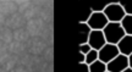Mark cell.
I'll return each instance as SVG.
<instances>
[{
    "label": "cell",
    "instance_id": "17",
    "mask_svg": "<svg viewBox=\"0 0 132 72\" xmlns=\"http://www.w3.org/2000/svg\"><path fill=\"white\" fill-rule=\"evenodd\" d=\"M120 4L122 6L123 11H125V14L126 15H131L132 16V1H120Z\"/></svg>",
    "mask_w": 132,
    "mask_h": 72
},
{
    "label": "cell",
    "instance_id": "3",
    "mask_svg": "<svg viewBox=\"0 0 132 72\" xmlns=\"http://www.w3.org/2000/svg\"><path fill=\"white\" fill-rule=\"evenodd\" d=\"M119 54H120V51H119V49H118V45L106 43L98 51V60H100L104 64H109L111 60H114V59L116 58Z\"/></svg>",
    "mask_w": 132,
    "mask_h": 72
},
{
    "label": "cell",
    "instance_id": "14",
    "mask_svg": "<svg viewBox=\"0 0 132 72\" xmlns=\"http://www.w3.org/2000/svg\"><path fill=\"white\" fill-rule=\"evenodd\" d=\"M106 64L102 62L100 60H97L95 62L89 65V72H106Z\"/></svg>",
    "mask_w": 132,
    "mask_h": 72
},
{
    "label": "cell",
    "instance_id": "2",
    "mask_svg": "<svg viewBox=\"0 0 132 72\" xmlns=\"http://www.w3.org/2000/svg\"><path fill=\"white\" fill-rule=\"evenodd\" d=\"M104 15L109 22H118V23H120L123 17L126 16L120 1L119 3H108L106 7L104 10Z\"/></svg>",
    "mask_w": 132,
    "mask_h": 72
},
{
    "label": "cell",
    "instance_id": "11",
    "mask_svg": "<svg viewBox=\"0 0 132 72\" xmlns=\"http://www.w3.org/2000/svg\"><path fill=\"white\" fill-rule=\"evenodd\" d=\"M0 40L6 45L11 44L14 40V31L10 29L9 27H6V26L0 27Z\"/></svg>",
    "mask_w": 132,
    "mask_h": 72
},
{
    "label": "cell",
    "instance_id": "22",
    "mask_svg": "<svg viewBox=\"0 0 132 72\" xmlns=\"http://www.w3.org/2000/svg\"><path fill=\"white\" fill-rule=\"evenodd\" d=\"M5 22H6V17H5L4 15L0 14V27H4Z\"/></svg>",
    "mask_w": 132,
    "mask_h": 72
},
{
    "label": "cell",
    "instance_id": "10",
    "mask_svg": "<svg viewBox=\"0 0 132 72\" xmlns=\"http://www.w3.org/2000/svg\"><path fill=\"white\" fill-rule=\"evenodd\" d=\"M78 28H80V39H78L80 45L87 44L88 43V39H89L92 29H90V27L87 23H80L78 24Z\"/></svg>",
    "mask_w": 132,
    "mask_h": 72
},
{
    "label": "cell",
    "instance_id": "25",
    "mask_svg": "<svg viewBox=\"0 0 132 72\" xmlns=\"http://www.w3.org/2000/svg\"><path fill=\"white\" fill-rule=\"evenodd\" d=\"M122 72H132V68H130V67H127L126 70H123Z\"/></svg>",
    "mask_w": 132,
    "mask_h": 72
},
{
    "label": "cell",
    "instance_id": "9",
    "mask_svg": "<svg viewBox=\"0 0 132 72\" xmlns=\"http://www.w3.org/2000/svg\"><path fill=\"white\" fill-rule=\"evenodd\" d=\"M116 45H118L120 54H122L125 56H130L132 54V35L126 34Z\"/></svg>",
    "mask_w": 132,
    "mask_h": 72
},
{
    "label": "cell",
    "instance_id": "20",
    "mask_svg": "<svg viewBox=\"0 0 132 72\" xmlns=\"http://www.w3.org/2000/svg\"><path fill=\"white\" fill-rule=\"evenodd\" d=\"M6 53H9V45L4 44L1 40H0V56L4 55V54H6Z\"/></svg>",
    "mask_w": 132,
    "mask_h": 72
},
{
    "label": "cell",
    "instance_id": "4",
    "mask_svg": "<svg viewBox=\"0 0 132 72\" xmlns=\"http://www.w3.org/2000/svg\"><path fill=\"white\" fill-rule=\"evenodd\" d=\"M108 23L109 21L105 17L104 12H93L87 22V24L90 27L92 31H103Z\"/></svg>",
    "mask_w": 132,
    "mask_h": 72
},
{
    "label": "cell",
    "instance_id": "19",
    "mask_svg": "<svg viewBox=\"0 0 132 72\" xmlns=\"http://www.w3.org/2000/svg\"><path fill=\"white\" fill-rule=\"evenodd\" d=\"M90 50H92V48H90V45L88 43L87 44H82V45H80V53L82 54H87V53H89Z\"/></svg>",
    "mask_w": 132,
    "mask_h": 72
},
{
    "label": "cell",
    "instance_id": "26",
    "mask_svg": "<svg viewBox=\"0 0 132 72\" xmlns=\"http://www.w3.org/2000/svg\"><path fill=\"white\" fill-rule=\"evenodd\" d=\"M0 72H6V71H5L4 68H1V67H0Z\"/></svg>",
    "mask_w": 132,
    "mask_h": 72
},
{
    "label": "cell",
    "instance_id": "16",
    "mask_svg": "<svg viewBox=\"0 0 132 72\" xmlns=\"http://www.w3.org/2000/svg\"><path fill=\"white\" fill-rule=\"evenodd\" d=\"M92 14H93V11H92L90 7L86 9L80 16V23H87V22H88V20H89V17L92 16Z\"/></svg>",
    "mask_w": 132,
    "mask_h": 72
},
{
    "label": "cell",
    "instance_id": "7",
    "mask_svg": "<svg viewBox=\"0 0 132 72\" xmlns=\"http://www.w3.org/2000/svg\"><path fill=\"white\" fill-rule=\"evenodd\" d=\"M24 24H26L24 17L21 14H19V12H16V14L11 15L9 17H6V22H5V26L9 27L10 29H12V31L23 28Z\"/></svg>",
    "mask_w": 132,
    "mask_h": 72
},
{
    "label": "cell",
    "instance_id": "5",
    "mask_svg": "<svg viewBox=\"0 0 132 72\" xmlns=\"http://www.w3.org/2000/svg\"><path fill=\"white\" fill-rule=\"evenodd\" d=\"M128 67V56L119 54L116 58L106 64V70L109 72H122Z\"/></svg>",
    "mask_w": 132,
    "mask_h": 72
},
{
    "label": "cell",
    "instance_id": "18",
    "mask_svg": "<svg viewBox=\"0 0 132 72\" xmlns=\"http://www.w3.org/2000/svg\"><path fill=\"white\" fill-rule=\"evenodd\" d=\"M106 5H108V3H105V4H99V5H93L90 9H92L93 12H104Z\"/></svg>",
    "mask_w": 132,
    "mask_h": 72
},
{
    "label": "cell",
    "instance_id": "8",
    "mask_svg": "<svg viewBox=\"0 0 132 72\" xmlns=\"http://www.w3.org/2000/svg\"><path fill=\"white\" fill-rule=\"evenodd\" d=\"M19 12V5L15 1H10V0H4L0 1V14L4 15L5 17H9L11 15Z\"/></svg>",
    "mask_w": 132,
    "mask_h": 72
},
{
    "label": "cell",
    "instance_id": "6",
    "mask_svg": "<svg viewBox=\"0 0 132 72\" xmlns=\"http://www.w3.org/2000/svg\"><path fill=\"white\" fill-rule=\"evenodd\" d=\"M88 44L90 45L92 49L99 51L106 44V40H105L103 31H92L89 35V39H88Z\"/></svg>",
    "mask_w": 132,
    "mask_h": 72
},
{
    "label": "cell",
    "instance_id": "15",
    "mask_svg": "<svg viewBox=\"0 0 132 72\" xmlns=\"http://www.w3.org/2000/svg\"><path fill=\"white\" fill-rule=\"evenodd\" d=\"M98 60V50H94V49H92L89 53L86 54V61L85 62L87 65H90V64L95 62Z\"/></svg>",
    "mask_w": 132,
    "mask_h": 72
},
{
    "label": "cell",
    "instance_id": "23",
    "mask_svg": "<svg viewBox=\"0 0 132 72\" xmlns=\"http://www.w3.org/2000/svg\"><path fill=\"white\" fill-rule=\"evenodd\" d=\"M85 61H86V55L85 54H82V53H80V55H78V64L85 62Z\"/></svg>",
    "mask_w": 132,
    "mask_h": 72
},
{
    "label": "cell",
    "instance_id": "24",
    "mask_svg": "<svg viewBox=\"0 0 132 72\" xmlns=\"http://www.w3.org/2000/svg\"><path fill=\"white\" fill-rule=\"evenodd\" d=\"M128 67L132 68V54L128 56Z\"/></svg>",
    "mask_w": 132,
    "mask_h": 72
},
{
    "label": "cell",
    "instance_id": "1",
    "mask_svg": "<svg viewBox=\"0 0 132 72\" xmlns=\"http://www.w3.org/2000/svg\"><path fill=\"white\" fill-rule=\"evenodd\" d=\"M103 33L106 43L114 44V45H116L126 35L121 23H118V22H109L103 29Z\"/></svg>",
    "mask_w": 132,
    "mask_h": 72
},
{
    "label": "cell",
    "instance_id": "27",
    "mask_svg": "<svg viewBox=\"0 0 132 72\" xmlns=\"http://www.w3.org/2000/svg\"><path fill=\"white\" fill-rule=\"evenodd\" d=\"M106 72H109V71H106Z\"/></svg>",
    "mask_w": 132,
    "mask_h": 72
},
{
    "label": "cell",
    "instance_id": "12",
    "mask_svg": "<svg viewBox=\"0 0 132 72\" xmlns=\"http://www.w3.org/2000/svg\"><path fill=\"white\" fill-rule=\"evenodd\" d=\"M29 34H28V31L24 28H20V29H16L14 31V40L15 42H19V43H26L27 39H28Z\"/></svg>",
    "mask_w": 132,
    "mask_h": 72
},
{
    "label": "cell",
    "instance_id": "13",
    "mask_svg": "<svg viewBox=\"0 0 132 72\" xmlns=\"http://www.w3.org/2000/svg\"><path fill=\"white\" fill-rule=\"evenodd\" d=\"M120 23L122 26L125 33L128 34V35H132V16L131 15H126Z\"/></svg>",
    "mask_w": 132,
    "mask_h": 72
},
{
    "label": "cell",
    "instance_id": "21",
    "mask_svg": "<svg viewBox=\"0 0 132 72\" xmlns=\"http://www.w3.org/2000/svg\"><path fill=\"white\" fill-rule=\"evenodd\" d=\"M78 71L80 72H89V65H87L86 62L78 64Z\"/></svg>",
    "mask_w": 132,
    "mask_h": 72
}]
</instances>
